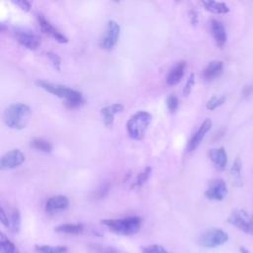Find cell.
I'll list each match as a JSON object with an SVG mask.
<instances>
[{
  "label": "cell",
  "instance_id": "4",
  "mask_svg": "<svg viewBox=\"0 0 253 253\" xmlns=\"http://www.w3.org/2000/svg\"><path fill=\"white\" fill-rule=\"evenodd\" d=\"M151 114L146 111H138L133 114L126 123V129L129 137L134 140L142 139L151 123Z\"/></svg>",
  "mask_w": 253,
  "mask_h": 253
},
{
  "label": "cell",
  "instance_id": "30",
  "mask_svg": "<svg viewBox=\"0 0 253 253\" xmlns=\"http://www.w3.org/2000/svg\"><path fill=\"white\" fill-rule=\"evenodd\" d=\"M46 55L50 61V63L52 64V66L57 70L60 71L61 70V58L54 52L52 51H48L46 52Z\"/></svg>",
  "mask_w": 253,
  "mask_h": 253
},
{
  "label": "cell",
  "instance_id": "1",
  "mask_svg": "<svg viewBox=\"0 0 253 253\" xmlns=\"http://www.w3.org/2000/svg\"><path fill=\"white\" fill-rule=\"evenodd\" d=\"M37 85L42 88V90L65 100V105L70 109H75L80 107L83 103V96L82 93L72 89L70 87L61 85V84H54L51 82H47L44 80H38Z\"/></svg>",
  "mask_w": 253,
  "mask_h": 253
},
{
  "label": "cell",
  "instance_id": "16",
  "mask_svg": "<svg viewBox=\"0 0 253 253\" xmlns=\"http://www.w3.org/2000/svg\"><path fill=\"white\" fill-rule=\"evenodd\" d=\"M209 157L217 170L222 171L225 169L227 165V153L223 146L210 149Z\"/></svg>",
  "mask_w": 253,
  "mask_h": 253
},
{
  "label": "cell",
  "instance_id": "10",
  "mask_svg": "<svg viewBox=\"0 0 253 253\" xmlns=\"http://www.w3.org/2000/svg\"><path fill=\"white\" fill-rule=\"evenodd\" d=\"M25 161V155L20 149H11L2 155L0 159L1 170H11L19 167Z\"/></svg>",
  "mask_w": 253,
  "mask_h": 253
},
{
  "label": "cell",
  "instance_id": "34",
  "mask_svg": "<svg viewBox=\"0 0 253 253\" xmlns=\"http://www.w3.org/2000/svg\"><path fill=\"white\" fill-rule=\"evenodd\" d=\"M189 20H190V23L193 26L198 25V23H199V12L196 9L193 8L189 11Z\"/></svg>",
  "mask_w": 253,
  "mask_h": 253
},
{
  "label": "cell",
  "instance_id": "11",
  "mask_svg": "<svg viewBox=\"0 0 253 253\" xmlns=\"http://www.w3.org/2000/svg\"><path fill=\"white\" fill-rule=\"evenodd\" d=\"M38 22L41 27V30L44 34L51 37L56 42L60 43H66L68 42V39L66 38V36L63 33H61L57 28H55L42 14L38 15Z\"/></svg>",
  "mask_w": 253,
  "mask_h": 253
},
{
  "label": "cell",
  "instance_id": "6",
  "mask_svg": "<svg viewBox=\"0 0 253 253\" xmlns=\"http://www.w3.org/2000/svg\"><path fill=\"white\" fill-rule=\"evenodd\" d=\"M227 221L239 230L253 235V215L242 209H235L229 214Z\"/></svg>",
  "mask_w": 253,
  "mask_h": 253
},
{
  "label": "cell",
  "instance_id": "18",
  "mask_svg": "<svg viewBox=\"0 0 253 253\" xmlns=\"http://www.w3.org/2000/svg\"><path fill=\"white\" fill-rule=\"evenodd\" d=\"M223 72V62L221 60H212L208 63L204 69L203 76L206 80H213L219 77Z\"/></svg>",
  "mask_w": 253,
  "mask_h": 253
},
{
  "label": "cell",
  "instance_id": "36",
  "mask_svg": "<svg viewBox=\"0 0 253 253\" xmlns=\"http://www.w3.org/2000/svg\"><path fill=\"white\" fill-rule=\"evenodd\" d=\"M253 93V86L252 85H247L243 88V91H242V94L244 97H248L250 96L251 94Z\"/></svg>",
  "mask_w": 253,
  "mask_h": 253
},
{
  "label": "cell",
  "instance_id": "25",
  "mask_svg": "<svg viewBox=\"0 0 253 253\" xmlns=\"http://www.w3.org/2000/svg\"><path fill=\"white\" fill-rule=\"evenodd\" d=\"M151 172H152V168L150 166H146L142 171H140L138 173L132 187H134V188L142 187L147 182V180L149 179V177L151 175Z\"/></svg>",
  "mask_w": 253,
  "mask_h": 253
},
{
  "label": "cell",
  "instance_id": "14",
  "mask_svg": "<svg viewBox=\"0 0 253 253\" xmlns=\"http://www.w3.org/2000/svg\"><path fill=\"white\" fill-rule=\"evenodd\" d=\"M211 32L215 42V44L219 48H222L225 45L227 41V35H226V31L223 24L218 20L212 19L211 21Z\"/></svg>",
  "mask_w": 253,
  "mask_h": 253
},
{
  "label": "cell",
  "instance_id": "33",
  "mask_svg": "<svg viewBox=\"0 0 253 253\" xmlns=\"http://www.w3.org/2000/svg\"><path fill=\"white\" fill-rule=\"evenodd\" d=\"M13 3L15 5H17L21 10H23L24 12H29L31 10L32 4L31 2L27 1V0H18V1H13Z\"/></svg>",
  "mask_w": 253,
  "mask_h": 253
},
{
  "label": "cell",
  "instance_id": "24",
  "mask_svg": "<svg viewBox=\"0 0 253 253\" xmlns=\"http://www.w3.org/2000/svg\"><path fill=\"white\" fill-rule=\"evenodd\" d=\"M36 253H67L66 246H51V245H36Z\"/></svg>",
  "mask_w": 253,
  "mask_h": 253
},
{
  "label": "cell",
  "instance_id": "2",
  "mask_svg": "<svg viewBox=\"0 0 253 253\" xmlns=\"http://www.w3.org/2000/svg\"><path fill=\"white\" fill-rule=\"evenodd\" d=\"M31 109L27 104L14 103L9 105L3 114L4 124L13 129H23L29 123Z\"/></svg>",
  "mask_w": 253,
  "mask_h": 253
},
{
  "label": "cell",
  "instance_id": "29",
  "mask_svg": "<svg viewBox=\"0 0 253 253\" xmlns=\"http://www.w3.org/2000/svg\"><path fill=\"white\" fill-rule=\"evenodd\" d=\"M166 106L170 113H175L179 107V100L175 95H169L166 99Z\"/></svg>",
  "mask_w": 253,
  "mask_h": 253
},
{
  "label": "cell",
  "instance_id": "32",
  "mask_svg": "<svg viewBox=\"0 0 253 253\" xmlns=\"http://www.w3.org/2000/svg\"><path fill=\"white\" fill-rule=\"evenodd\" d=\"M141 249H142V253H169L164 247L157 244L144 246Z\"/></svg>",
  "mask_w": 253,
  "mask_h": 253
},
{
  "label": "cell",
  "instance_id": "8",
  "mask_svg": "<svg viewBox=\"0 0 253 253\" xmlns=\"http://www.w3.org/2000/svg\"><path fill=\"white\" fill-rule=\"evenodd\" d=\"M14 35L18 42L28 49L35 50L39 47L41 43V41L38 35L28 28L16 27L14 28Z\"/></svg>",
  "mask_w": 253,
  "mask_h": 253
},
{
  "label": "cell",
  "instance_id": "27",
  "mask_svg": "<svg viewBox=\"0 0 253 253\" xmlns=\"http://www.w3.org/2000/svg\"><path fill=\"white\" fill-rule=\"evenodd\" d=\"M241 169H242V162L237 157V158H235V160L230 168V174L235 183L241 182Z\"/></svg>",
  "mask_w": 253,
  "mask_h": 253
},
{
  "label": "cell",
  "instance_id": "12",
  "mask_svg": "<svg viewBox=\"0 0 253 253\" xmlns=\"http://www.w3.org/2000/svg\"><path fill=\"white\" fill-rule=\"evenodd\" d=\"M211 126H212V123H211V119L204 120V122L201 124L200 127L198 128V130L194 133V135L192 136V138L188 142L187 150L189 152H193L194 150H196L200 146V144L202 143L204 137L206 136V134L211 128Z\"/></svg>",
  "mask_w": 253,
  "mask_h": 253
},
{
  "label": "cell",
  "instance_id": "9",
  "mask_svg": "<svg viewBox=\"0 0 253 253\" xmlns=\"http://www.w3.org/2000/svg\"><path fill=\"white\" fill-rule=\"evenodd\" d=\"M228 193L227 185L224 180L217 178L210 182L207 190L205 191V196L211 201H222Z\"/></svg>",
  "mask_w": 253,
  "mask_h": 253
},
{
  "label": "cell",
  "instance_id": "28",
  "mask_svg": "<svg viewBox=\"0 0 253 253\" xmlns=\"http://www.w3.org/2000/svg\"><path fill=\"white\" fill-rule=\"evenodd\" d=\"M226 100V97L224 95H221V96H212L211 97L208 102H207V109L210 110V111H212V110H215L216 108L220 107Z\"/></svg>",
  "mask_w": 253,
  "mask_h": 253
},
{
  "label": "cell",
  "instance_id": "31",
  "mask_svg": "<svg viewBox=\"0 0 253 253\" xmlns=\"http://www.w3.org/2000/svg\"><path fill=\"white\" fill-rule=\"evenodd\" d=\"M195 82H196V77H195V74L194 73H191L190 76L188 77L185 85H184V88H183V94L184 96H188L190 95V93L192 92V89L195 85Z\"/></svg>",
  "mask_w": 253,
  "mask_h": 253
},
{
  "label": "cell",
  "instance_id": "21",
  "mask_svg": "<svg viewBox=\"0 0 253 253\" xmlns=\"http://www.w3.org/2000/svg\"><path fill=\"white\" fill-rule=\"evenodd\" d=\"M30 146L38 151L44 152V153H49L52 150V145L49 141L41 138V137H36L30 142Z\"/></svg>",
  "mask_w": 253,
  "mask_h": 253
},
{
  "label": "cell",
  "instance_id": "35",
  "mask_svg": "<svg viewBox=\"0 0 253 253\" xmlns=\"http://www.w3.org/2000/svg\"><path fill=\"white\" fill-rule=\"evenodd\" d=\"M0 220H1V222H2V224H3L4 226L9 227V217H8V215L6 214V212H5V211H4L3 208L0 209Z\"/></svg>",
  "mask_w": 253,
  "mask_h": 253
},
{
  "label": "cell",
  "instance_id": "26",
  "mask_svg": "<svg viewBox=\"0 0 253 253\" xmlns=\"http://www.w3.org/2000/svg\"><path fill=\"white\" fill-rule=\"evenodd\" d=\"M89 250L91 253H122L119 249L113 246L101 245V244H91L89 245Z\"/></svg>",
  "mask_w": 253,
  "mask_h": 253
},
{
  "label": "cell",
  "instance_id": "13",
  "mask_svg": "<svg viewBox=\"0 0 253 253\" xmlns=\"http://www.w3.org/2000/svg\"><path fill=\"white\" fill-rule=\"evenodd\" d=\"M69 206V200L66 196L63 195H57L50 197L46 202H45V211L47 213H56L58 211H64L67 209Z\"/></svg>",
  "mask_w": 253,
  "mask_h": 253
},
{
  "label": "cell",
  "instance_id": "23",
  "mask_svg": "<svg viewBox=\"0 0 253 253\" xmlns=\"http://www.w3.org/2000/svg\"><path fill=\"white\" fill-rule=\"evenodd\" d=\"M21 227V214L18 209H13L9 216V228L14 233H18Z\"/></svg>",
  "mask_w": 253,
  "mask_h": 253
},
{
  "label": "cell",
  "instance_id": "37",
  "mask_svg": "<svg viewBox=\"0 0 253 253\" xmlns=\"http://www.w3.org/2000/svg\"><path fill=\"white\" fill-rule=\"evenodd\" d=\"M239 250H240V252L241 253H250L245 247H243V246H241V247H239Z\"/></svg>",
  "mask_w": 253,
  "mask_h": 253
},
{
  "label": "cell",
  "instance_id": "7",
  "mask_svg": "<svg viewBox=\"0 0 253 253\" xmlns=\"http://www.w3.org/2000/svg\"><path fill=\"white\" fill-rule=\"evenodd\" d=\"M120 34H121V27L119 23L115 20H109L107 23L106 31L100 40L101 48L106 50L113 49L119 42Z\"/></svg>",
  "mask_w": 253,
  "mask_h": 253
},
{
  "label": "cell",
  "instance_id": "3",
  "mask_svg": "<svg viewBox=\"0 0 253 253\" xmlns=\"http://www.w3.org/2000/svg\"><path fill=\"white\" fill-rule=\"evenodd\" d=\"M141 217L136 215H130L123 218H109L101 220L111 231L120 235H131L138 232L141 226Z\"/></svg>",
  "mask_w": 253,
  "mask_h": 253
},
{
  "label": "cell",
  "instance_id": "5",
  "mask_svg": "<svg viewBox=\"0 0 253 253\" xmlns=\"http://www.w3.org/2000/svg\"><path fill=\"white\" fill-rule=\"evenodd\" d=\"M228 240V234L220 228L205 230L198 238V243L205 248H214L223 245Z\"/></svg>",
  "mask_w": 253,
  "mask_h": 253
},
{
  "label": "cell",
  "instance_id": "20",
  "mask_svg": "<svg viewBox=\"0 0 253 253\" xmlns=\"http://www.w3.org/2000/svg\"><path fill=\"white\" fill-rule=\"evenodd\" d=\"M54 230L58 233L77 235L83 232L84 226L81 223H63L54 228Z\"/></svg>",
  "mask_w": 253,
  "mask_h": 253
},
{
  "label": "cell",
  "instance_id": "19",
  "mask_svg": "<svg viewBox=\"0 0 253 253\" xmlns=\"http://www.w3.org/2000/svg\"><path fill=\"white\" fill-rule=\"evenodd\" d=\"M202 5L204 8L213 14H227L229 12V7L224 2H218V1H202Z\"/></svg>",
  "mask_w": 253,
  "mask_h": 253
},
{
  "label": "cell",
  "instance_id": "22",
  "mask_svg": "<svg viewBox=\"0 0 253 253\" xmlns=\"http://www.w3.org/2000/svg\"><path fill=\"white\" fill-rule=\"evenodd\" d=\"M0 253H20L16 245L4 233H0Z\"/></svg>",
  "mask_w": 253,
  "mask_h": 253
},
{
  "label": "cell",
  "instance_id": "17",
  "mask_svg": "<svg viewBox=\"0 0 253 253\" xmlns=\"http://www.w3.org/2000/svg\"><path fill=\"white\" fill-rule=\"evenodd\" d=\"M124 111V106L120 103H115L109 106H106L101 109V115L103 118L104 125L107 127H112L115 121V116Z\"/></svg>",
  "mask_w": 253,
  "mask_h": 253
},
{
  "label": "cell",
  "instance_id": "15",
  "mask_svg": "<svg viewBox=\"0 0 253 253\" xmlns=\"http://www.w3.org/2000/svg\"><path fill=\"white\" fill-rule=\"evenodd\" d=\"M187 67V61L186 60H180L175 63V65L169 70L167 77H166V82L170 86L177 85L183 78L185 74V70Z\"/></svg>",
  "mask_w": 253,
  "mask_h": 253
}]
</instances>
